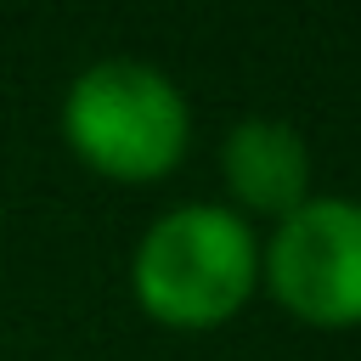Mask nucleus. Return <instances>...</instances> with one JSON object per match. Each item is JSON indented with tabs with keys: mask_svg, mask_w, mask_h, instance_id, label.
<instances>
[{
	"mask_svg": "<svg viewBox=\"0 0 361 361\" xmlns=\"http://www.w3.org/2000/svg\"><path fill=\"white\" fill-rule=\"evenodd\" d=\"M130 293L169 333H214L259 293V231L231 203L192 197L147 220L130 248Z\"/></svg>",
	"mask_w": 361,
	"mask_h": 361,
	"instance_id": "f257e3e1",
	"label": "nucleus"
},
{
	"mask_svg": "<svg viewBox=\"0 0 361 361\" xmlns=\"http://www.w3.org/2000/svg\"><path fill=\"white\" fill-rule=\"evenodd\" d=\"M62 141L90 175L152 186L192 147V102L158 62L96 56L62 90Z\"/></svg>",
	"mask_w": 361,
	"mask_h": 361,
	"instance_id": "f03ea898",
	"label": "nucleus"
},
{
	"mask_svg": "<svg viewBox=\"0 0 361 361\" xmlns=\"http://www.w3.org/2000/svg\"><path fill=\"white\" fill-rule=\"evenodd\" d=\"M259 288L316 333L361 327V197L310 192L259 237Z\"/></svg>",
	"mask_w": 361,
	"mask_h": 361,
	"instance_id": "7ed1b4c3",
	"label": "nucleus"
},
{
	"mask_svg": "<svg viewBox=\"0 0 361 361\" xmlns=\"http://www.w3.org/2000/svg\"><path fill=\"white\" fill-rule=\"evenodd\" d=\"M220 175H226V192H231V209L248 220V214H265L271 226L282 214H293L310 192H316V164H310V141L299 124L276 118V113H248L226 130L220 141Z\"/></svg>",
	"mask_w": 361,
	"mask_h": 361,
	"instance_id": "20e7f679",
	"label": "nucleus"
}]
</instances>
